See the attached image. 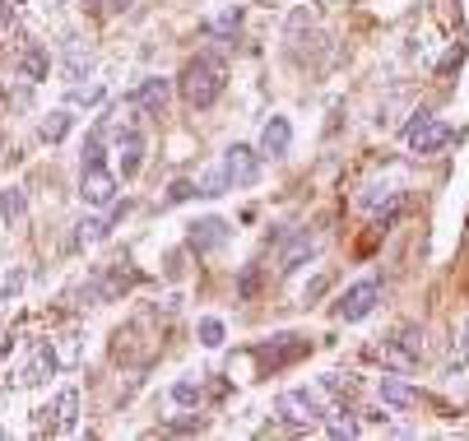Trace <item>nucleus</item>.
Returning a JSON list of instances; mask_svg holds the SVG:
<instances>
[{
	"label": "nucleus",
	"instance_id": "nucleus-1",
	"mask_svg": "<svg viewBox=\"0 0 469 441\" xmlns=\"http://www.w3.org/2000/svg\"><path fill=\"white\" fill-rule=\"evenodd\" d=\"M223 79H228V65L219 56H195L186 70H181V98L191 107H210L219 93H223Z\"/></svg>",
	"mask_w": 469,
	"mask_h": 441
},
{
	"label": "nucleus",
	"instance_id": "nucleus-2",
	"mask_svg": "<svg viewBox=\"0 0 469 441\" xmlns=\"http://www.w3.org/2000/svg\"><path fill=\"white\" fill-rule=\"evenodd\" d=\"M279 414H284L288 423H298V427H321V423L330 418V409L321 405V395H317V390H307V386H298V390H284V395H279Z\"/></svg>",
	"mask_w": 469,
	"mask_h": 441
},
{
	"label": "nucleus",
	"instance_id": "nucleus-3",
	"mask_svg": "<svg viewBox=\"0 0 469 441\" xmlns=\"http://www.w3.org/2000/svg\"><path fill=\"white\" fill-rule=\"evenodd\" d=\"M405 144H409V153H437V149L455 144V131L442 126L433 112H418L409 122V131H405Z\"/></svg>",
	"mask_w": 469,
	"mask_h": 441
},
{
	"label": "nucleus",
	"instance_id": "nucleus-4",
	"mask_svg": "<svg viewBox=\"0 0 469 441\" xmlns=\"http://www.w3.org/2000/svg\"><path fill=\"white\" fill-rule=\"evenodd\" d=\"M376 302H381V284H376V279H363V284H354V289L335 302V316L354 326V320H363V316L376 311Z\"/></svg>",
	"mask_w": 469,
	"mask_h": 441
},
{
	"label": "nucleus",
	"instance_id": "nucleus-5",
	"mask_svg": "<svg viewBox=\"0 0 469 441\" xmlns=\"http://www.w3.org/2000/svg\"><path fill=\"white\" fill-rule=\"evenodd\" d=\"M223 168H228V181L238 186V191L256 186V181H260V149H251V144H232V149L223 153Z\"/></svg>",
	"mask_w": 469,
	"mask_h": 441
},
{
	"label": "nucleus",
	"instance_id": "nucleus-6",
	"mask_svg": "<svg viewBox=\"0 0 469 441\" xmlns=\"http://www.w3.org/2000/svg\"><path fill=\"white\" fill-rule=\"evenodd\" d=\"M80 195H84V205H93V210H107V205H116V177H112L107 168H84Z\"/></svg>",
	"mask_w": 469,
	"mask_h": 441
},
{
	"label": "nucleus",
	"instance_id": "nucleus-7",
	"mask_svg": "<svg viewBox=\"0 0 469 441\" xmlns=\"http://www.w3.org/2000/svg\"><path fill=\"white\" fill-rule=\"evenodd\" d=\"M56 368H61L56 348H52V344H37V348H33V358L24 363V372H19V386H43V381H52V377H56Z\"/></svg>",
	"mask_w": 469,
	"mask_h": 441
},
{
	"label": "nucleus",
	"instance_id": "nucleus-8",
	"mask_svg": "<svg viewBox=\"0 0 469 441\" xmlns=\"http://www.w3.org/2000/svg\"><path fill=\"white\" fill-rule=\"evenodd\" d=\"M168 98H172V89H168V79H144V84L131 93V107H140V112H149V116H159L163 107H168Z\"/></svg>",
	"mask_w": 469,
	"mask_h": 441
},
{
	"label": "nucleus",
	"instance_id": "nucleus-9",
	"mask_svg": "<svg viewBox=\"0 0 469 441\" xmlns=\"http://www.w3.org/2000/svg\"><path fill=\"white\" fill-rule=\"evenodd\" d=\"M288 144H293L288 116H275V122H265V131H260V158H284Z\"/></svg>",
	"mask_w": 469,
	"mask_h": 441
},
{
	"label": "nucleus",
	"instance_id": "nucleus-10",
	"mask_svg": "<svg viewBox=\"0 0 469 441\" xmlns=\"http://www.w3.org/2000/svg\"><path fill=\"white\" fill-rule=\"evenodd\" d=\"M311 256H317V237H311V232H293L288 247H284V256H279V270L293 274V270H302Z\"/></svg>",
	"mask_w": 469,
	"mask_h": 441
},
{
	"label": "nucleus",
	"instance_id": "nucleus-11",
	"mask_svg": "<svg viewBox=\"0 0 469 441\" xmlns=\"http://www.w3.org/2000/svg\"><path fill=\"white\" fill-rule=\"evenodd\" d=\"M186 237H191L195 251H214V247L228 242V223H223V219H200V223H191Z\"/></svg>",
	"mask_w": 469,
	"mask_h": 441
},
{
	"label": "nucleus",
	"instance_id": "nucleus-12",
	"mask_svg": "<svg viewBox=\"0 0 469 441\" xmlns=\"http://www.w3.org/2000/svg\"><path fill=\"white\" fill-rule=\"evenodd\" d=\"M89 70H93V52L80 47V43H70L65 56H61V79H65V84H74V79H84Z\"/></svg>",
	"mask_w": 469,
	"mask_h": 441
},
{
	"label": "nucleus",
	"instance_id": "nucleus-13",
	"mask_svg": "<svg viewBox=\"0 0 469 441\" xmlns=\"http://www.w3.org/2000/svg\"><path fill=\"white\" fill-rule=\"evenodd\" d=\"M52 414H56V432H74V427H80V390H61Z\"/></svg>",
	"mask_w": 469,
	"mask_h": 441
},
{
	"label": "nucleus",
	"instance_id": "nucleus-14",
	"mask_svg": "<svg viewBox=\"0 0 469 441\" xmlns=\"http://www.w3.org/2000/svg\"><path fill=\"white\" fill-rule=\"evenodd\" d=\"M140 163H144V140H140L135 131H126V135H122V177L131 181V177L140 172Z\"/></svg>",
	"mask_w": 469,
	"mask_h": 441
},
{
	"label": "nucleus",
	"instance_id": "nucleus-15",
	"mask_svg": "<svg viewBox=\"0 0 469 441\" xmlns=\"http://www.w3.org/2000/svg\"><path fill=\"white\" fill-rule=\"evenodd\" d=\"M381 399H386L390 409H409L418 395H414V386H405L400 377H381Z\"/></svg>",
	"mask_w": 469,
	"mask_h": 441
},
{
	"label": "nucleus",
	"instance_id": "nucleus-16",
	"mask_svg": "<svg viewBox=\"0 0 469 441\" xmlns=\"http://www.w3.org/2000/svg\"><path fill=\"white\" fill-rule=\"evenodd\" d=\"M47 70H52V56H47L43 47H28V52L19 56V74L33 79V84H37V79H47Z\"/></svg>",
	"mask_w": 469,
	"mask_h": 441
},
{
	"label": "nucleus",
	"instance_id": "nucleus-17",
	"mask_svg": "<svg viewBox=\"0 0 469 441\" xmlns=\"http://www.w3.org/2000/svg\"><path fill=\"white\" fill-rule=\"evenodd\" d=\"M37 135H43L47 144H61V140L70 135V112H65V107L47 112V116H43V126H37Z\"/></svg>",
	"mask_w": 469,
	"mask_h": 441
},
{
	"label": "nucleus",
	"instance_id": "nucleus-18",
	"mask_svg": "<svg viewBox=\"0 0 469 441\" xmlns=\"http://www.w3.org/2000/svg\"><path fill=\"white\" fill-rule=\"evenodd\" d=\"M195 191H200V195H210V200H219L223 191H232V181H228V168H223V163L205 168V172H200V181H195Z\"/></svg>",
	"mask_w": 469,
	"mask_h": 441
},
{
	"label": "nucleus",
	"instance_id": "nucleus-19",
	"mask_svg": "<svg viewBox=\"0 0 469 441\" xmlns=\"http://www.w3.org/2000/svg\"><path fill=\"white\" fill-rule=\"evenodd\" d=\"M24 214H28V200H24V191H19V186L0 191V219H5V223L15 228V223H19Z\"/></svg>",
	"mask_w": 469,
	"mask_h": 441
},
{
	"label": "nucleus",
	"instance_id": "nucleus-20",
	"mask_svg": "<svg viewBox=\"0 0 469 441\" xmlns=\"http://www.w3.org/2000/svg\"><path fill=\"white\" fill-rule=\"evenodd\" d=\"M103 237H107V219L89 214V219H80V232H74V247H98Z\"/></svg>",
	"mask_w": 469,
	"mask_h": 441
},
{
	"label": "nucleus",
	"instance_id": "nucleus-21",
	"mask_svg": "<svg viewBox=\"0 0 469 441\" xmlns=\"http://www.w3.org/2000/svg\"><path fill=\"white\" fill-rule=\"evenodd\" d=\"M381 358H386V368H396V372H409L414 363H418V358L400 344V339H386V348H381Z\"/></svg>",
	"mask_w": 469,
	"mask_h": 441
},
{
	"label": "nucleus",
	"instance_id": "nucleus-22",
	"mask_svg": "<svg viewBox=\"0 0 469 441\" xmlns=\"http://www.w3.org/2000/svg\"><path fill=\"white\" fill-rule=\"evenodd\" d=\"M469 363V320L460 326V335H455V344H451V358H446V372H460Z\"/></svg>",
	"mask_w": 469,
	"mask_h": 441
},
{
	"label": "nucleus",
	"instance_id": "nucleus-23",
	"mask_svg": "<svg viewBox=\"0 0 469 441\" xmlns=\"http://www.w3.org/2000/svg\"><path fill=\"white\" fill-rule=\"evenodd\" d=\"M103 98H107L103 84H70V103H74V107H98Z\"/></svg>",
	"mask_w": 469,
	"mask_h": 441
},
{
	"label": "nucleus",
	"instance_id": "nucleus-24",
	"mask_svg": "<svg viewBox=\"0 0 469 441\" xmlns=\"http://www.w3.org/2000/svg\"><path fill=\"white\" fill-rule=\"evenodd\" d=\"M238 24H242V10H238V5H228V10H219V15L210 19V33L228 37V33H238Z\"/></svg>",
	"mask_w": 469,
	"mask_h": 441
},
{
	"label": "nucleus",
	"instance_id": "nucleus-25",
	"mask_svg": "<svg viewBox=\"0 0 469 441\" xmlns=\"http://www.w3.org/2000/svg\"><path fill=\"white\" fill-rule=\"evenodd\" d=\"M200 344H205V348H219V344H223V320H219V316H205V320H200Z\"/></svg>",
	"mask_w": 469,
	"mask_h": 441
},
{
	"label": "nucleus",
	"instance_id": "nucleus-26",
	"mask_svg": "<svg viewBox=\"0 0 469 441\" xmlns=\"http://www.w3.org/2000/svg\"><path fill=\"white\" fill-rule=\"evenodd\" d=\"M400 344H405L414 358H423V353H427V335H423L418 326H405V330H400Z\"/></svg>",
	"mask_w": 469,
	"mask_h": 441
},
{
	"label": "nucleus",
	"instance_id": "nucleus-27",
	"mask_svg": "<svg viewBox=\"0 0 469 441\" xmlns=\"http://www.w3.org/2000/svg\"><path fill=\"white\" fill-rule=\"evenodd\" d=\"M326 432L339 436V441H344V436L354 441V436H358V423H354V418H326Z\"/></svg>",
	"mask_w": 469,
	"mask_h": 441
},
{
	"label": "nucleus",
	"instance_id": "nucleus-28",
	"mask_svg": "<svg viewBox=\"0 0 469 441\" xmlns=\"http://www.w3.org/2000/svg\"><path fill=\"white\" fill-rule=\"evenodd\" d=\"M84 168H103V135L84 140Z\"/></svg>",
	"mask_w": 469,
	"mask_h": 441
},
{
	"label": "nucleus",
	"instance_id": "nucleus-29",
	"mask_svg": "<svg viewBox=\"0 0 469 441\" xmlns=\"http://www.w3.org/2000/svg\"><path fill=\"white\" fill-rule=\"evenodd\" d=\"M172 399H177V405H195V399H200V386H195V381H177Z\"/></svg>",
	"mask_w": 469,
	"mask_h": 441
},
{
	"label": "nucleus",
	"instance_id": "nucleus-30",
	"mask_svg": "<svg viewBox=\"0 0 469 441\" xmlns=\"http://www.w3.org/2000/svg\"><path fill=\"white\" fill-rule=\"evenodd\" d=\"M19 293H24V270H10V274H5V289H0V298L15 302Z\"/></svg>",
	"mask_w": 469,
	"mask_h": 441
},
{
	"label": "nucleus",
	"instance_id": "nucleus-31",
	"mask_svg": "<svg viewBox=\"0 0 469 441\" xmlns=\"http://www.w3.org/2000/svg\"><path fill=\"white\" fill-rule=\"evenodd\" d=\"M191 195H200V191H195V181H172L168 186V205H181V200H191Z\"/></svg>",
	"mask_w": 469,
	"mask_h": 441
},
{
	"label": "nucleus",
	"instance_id": "nucleus-32",
	"mask_svg": "<svg viewBox=\"0 0 469 441\" xmlns=\"http://www.w3.org/2000/svg\"><path fill=\"white\" fill-rule=\"evenodd\" d=\"M61 363H80V335H65V344H61Z\"/></svg>",
	"mask_w": 469,
	"mask_h": 441
},
{
	"label": "nucleus",
	"instance_id": "nucleus-33",
	"mask_svg": "<svg viewBox=\"0 0 469 441\" xmlns=\"http://www.w3.org/2000/svg\"><path fill=\"white\" fill-rule=\"evenodd\" d=\"M15 24V0H0V28Z\"/></svg>",
	"mask_w": 469,
	"mask_h": 441
},
{
	"label": "nucleus",
	"instance_id": "nucleus-34",
	"mask_svg": "<svg viewBox=\"0 0 469 441\" xmlns=\"http://www.w3.org/2000/svg\"><path fill=\"white\" fill-rule=\"evenodd\" d=\"M103 5H107V10H131L135 0H103Z\"/></svg>",
	"mask_w": 469,
	"mask_h": 441
},
{
	"label": "nucleus",
	"instance_id": "nucleus-35",
	"mask_svg": "<svg viewBox=\"0 0 469 441\" xmlns=\"http://www.w3.org/2000/svg\"><path fill=\"white\" fill-rule=\"evenodd\" d=\"M0 112H5V93H0Z\"/></svg>",
	"mask_w": 469,
	"mask_h": 441
},
{
	"label": "nucleus",
	"instance_id": "nucleus-36",
	"mask_svg": "<svg viewBox=\"0 0 469 441\" xmlns=\"http://www.w3.org/2000/svg\"><path fill=\"white\" fill-rule=\"evenodd\" d=\"M89 5H98V0H89Z\"/></svg>",
	"mask_w": 469,
	"mask_h": 441
}]
</instances>
